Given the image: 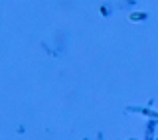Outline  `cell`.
<instances>
[{
	"label": "cell",
	"instance_id": "1",
	"mask_svg": "<svg viewBox=\"0 0 158 140\" xmlns=\"http://www.w3.org/2000/svg\"><path fill=\"white\" fill-rule=\"evenodd\" d=\"M138 18H144V14H131V20H135V22H136Z\"/></svg>",
	"mask_w": 158,
	"mask_h": 140
}]
</instances>
